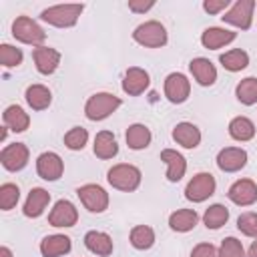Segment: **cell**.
I'll return each instance as SVG.
<instances>
[{"label": "cell", "instance_id": "1", "mask_svg": "<svg viewBox=\"0 0 257 257\" xmlns=\"http://www.w3.org/2000/svg\"><path fill=\"white\" fill-rule=\"evenodd\" d=\"M82 10H84L82 4H56V6L44 8L40 18L56 28H70L76 24Z\"/></svg>", "mask_w": 257, "mask_h": 257}, {"label": "cell", "instance_id": "2", "mask_svg": "<svg viewBox=\"0 0 257 257\" xmlns=\"http://www.w3.org/2000/svg\"><path fill=\"white\" fill-rule=\"evenodd\" d=\"M106 179H108V183L114 189L124 191V193H131V191L139 189V185H141V171L135 165L118 163V165H114V167L108 169Z\"/></svg>", "mask_w": 257, "mask_h": 257}, {"label": "cell", "instance_id": "3", "mask_svg": "<svg viewBox=\"0 0 257 257\" xmlns=\"http://www.w3.org/2000/svg\"><path fill=\"white\" fill-rule=\"evenodd\" d=\"M120 106V98L110 92H96L84 104V114L88 120H102L110 116Z\"/></svg>", "mask_w": 257, "mask_h": 257}, {"label": "cell", "instance_id": "4", "mask_svg": "<svg viewBox=\"0 0 257 257\" xmlns=\"http://www.w3.org/2000/svg\"><path fill=\"white\" fill-rule=\"evenodd\" d=\"M133 38L141 44V46H147V48H161L167 44V30L165 26L159 22V20H149V22H143L135 28L133 32Z\"/></svg>", "mask_w": 257, "mask_h": 257}, {"label": "cell", "instance_id": "5", "mask_svg": "<svg viewBox=\"0 0 257 257\" xmlns=\"http://www.w3.org/2000/svg\"><path fill=\"white\" fill-rule=\"evenodd\" d=\"M12 36L24 44H32V46H42V42L46 40V32L28 16H18L12 22Z\"/></svg>", "mask_w": 257, "mask_h": 257}, {"label": "cell", "instance_id": "6", "mask_svg": "<svg viewBox=\"0 0 257 257\" xmlns=\"http://www.w3.org/2000/svg\"><path fill=\"white\" fill-rule=\"evenodd\" d=\"M217 189L215 177L211 173H197L185 187V197L193 203H203L205 199H209Z\"/></svg>", "mask_w": 257, "mask_h": 257}, {"label": "cell", "instance_id": "7", "mask_svg": "<svg viewBox=\"0 0 257 257\" xmlns=\"http://www.w3.org/2000/svg\"><path fill=\"white\" fill-rule=\"evenodd\" d=\"M76 195H78L80 203H82L90 213H102V211H106V207H108V193H106L100 185H94V183L82 185V187L76 189Z\"/></svg>", "mask_w": 257, "mask_h": 257}, {"label": "cell", "instance_id": "8", "mask_svg": "<svg viewBox=\"0 0 257 257\" xmlns=\"http://www.w3.org/2000/svg\"><path fill=\"white\" fill-rule=\"evenodd\" d=\"M253 10H255V2L253 0H237L227 12L223 18V22L227 24H233L241 30H247L253 22Z\"/></svg>", "mask_w": 257, "mask_h": 257}, {"label": "cell", "instance_id": "9", "mask_svg": "<svg viewBox=\"0 0 257 257\" xmlns=\"http://www.w3.org/2000/svg\"><path fill=\"white\" fill-rule=\"evenodd\" d=\"M191 92V82L185 74L181 72H171L165 78V96L169 98V102L173 104H181L189 98Z\"/></svg>", "mask_w": 257, "mask_h": 257}, {"label": "cell", "instance_id": "10", "mask_svg": "<svg viewBox=\"0 0 257 257\" xmlns=\"http://www.w3.org/2000/svg\"><path fill=\"white\" fill-rule=\"evenodd\" d=\"M28 157H30V153H28V147L24 143H12V145H8V147L2 149L0 163H2V167L6 171L16 173V171H20V169L26 167Z\"/></svg>", "mask_w": 257, "mask_h": 257}, {"label": "cell", "instance_id": "11", "mask_svg": "<svg viewBox=\"0 0 257 257\" xmlns=\"http://www.w3.org/2000/svg\"><path fill=\"white\" fill-rule=\"evenodd\" d=\"M247 165V153L241 147H225L217 155V167L223 173H237Z\"/></svg>", "mask_w": 257, "mask_h": 257}, {"label": "cell", "instance_id": "12", "mask_svg": "<svg viewBox=\"0 0 257 257\" xmlns=\"http://www.w3.org/2000/svg\"><path fill=\"white\" fill-rule=\"evenodd\" d=\"M76 221H78V211L66 199L56 201L52 211L48 213V223L52 227H72V225H76Z\"/></svg>", "mask_w": 257, "mask_h": 257}, {"label": "cell", "instance_id": "13", "mask_svg": "<svg viewBox=\"0 0 257 257\" xmlns=\"http://www.w3.org/2000/svg\"><path fill=\"white\" fill-rule=\"evenodd\" d=\"M227 197L239 207H249L257 201V185L251 179H239L229 187Z\"/></svg>", "mask_w": 257, "mask_h": 257}, {"label": "cell", "instance_id": "14", "mask_svg": "<svg viewBox=\"0 0 257 257\" xmlns=\"http://www.w3.org/2000/svg\"><path fill=\"white\" fill-rule=\"evenodd\" d=\"M62 171H64V163L62 159L48 151V153H42L38 159H36V173L44 179V181H56L62 177Z\"/></svg>", "mask_w": 257, "mask_h": 257}, {"label": "cell", "instance_id": "15", "mask_svg": "<svg viewBox=\"0 0 257 257\" xmlns=\"http://www.w3.org/2000/svg\"><path fill=\"white\" fill-rule=\"evenodd\" d=\"M151 84V78H149V72L145 68H139V66H131L126 72H124V78H122V90L128 94V96H139L143 94Z\"/></svg>", "mask_w": 257, "mask_h": 257}, {"label": "cell", "instance_id": "16", "mask_svg": "<svg viewBox=\"0 0 257 257\" xmlns=\"http://www.w3.org/2000/svg\"><path fill=\"white\" fill-rule=\"evenodd\" d=\"M32 58L36 64V70L40 74H52L60 64V52L50 46H38L32 50Z\"/></svg>", "mask_w": 257, "mask_h": 257}, {"label": "cell", "instance_id": "17", "mask_svg": "<svg viewBox=\"0 0 257 257\" xmlns=\"http://www.w3.org/2000/svg\"><path fill=\"white\" fill-rule=\"evenodd\" d=\"M189 70H191V74L195 76V80L201 86H211L217 80V68L209 58H203V56L193 58L189 62Z\"/></svg>", "mask_w": 257, "mask_h": 257}, {"label": "cell", "instance_id": "18", "mask_svg": "<svg viewBox=\"0 0 257 257\" xmlns=\"http://www.w3.org/2000/svg\"><path fill=\"white\" fill-rule=\"evenodd\" d=\"M48 203H50V193L46 189H42V187H34L28 193V197H26V203H24L22 213L26 217H30V219H36V217H40L44 213V209L48 207Z\"/></svg>", "mask_w": 257, "mask_h": 257}, {"label": "cell", "instance_id": "19", "mask_svg": "<svg viewBox=\"0 0 257 257\" xmlns=\"http://www.w3.org/2000/svg\"><path fill=\"white\" fill-rule=\"evenodd\" d=\"M161 161L167 163V179L171 183H179L185 177L187 161L181 153H177L173 149H165V151H161Z\"/></svg>", "mask_w": 257, "mask_h": 257}, {"label": "cell", "instance_id": "20", "mask_svg": "<svg viewBox=\"0 0 257 257\" xmlns=\"http://www.w3.org/2000/svg\"><path fill=\"white\" fill-rule=\"evenodd\" d=\"M235 36H237V34H235L233 30L219 28V26H211V28H207V30L201 34V44H203L205 48H209V50H217V48H221V46L233 42Z\"/></svg>", "mask_w": 257, "mask_h": 257}, {"label": "cell", "instance_id": "21", "mask_svg": "<svg viewBox=\"0 0 257 257\" xmlns=\"http://www.w3.org/2000/svg\"><path fill=\"white\" fill-rule=\"evenodd\" d=\"M70 247H72V243H70V237H66V235H46L40 241V253L44 257L66 255L70 251Z\"/></svg>", "mask_w": 257, "mask_h": 257}, {"label": "cell", "instance_id": "22", "mask_svg": "<svg viewBox=\"0 0 257 257\" xmlns=\"http://www.w3.org/2000/svg\"><path fill=\"white\" fill-rule=\"evenodd\" d=\"M173 139L185 149H195L201 143V131L193 122H179L173 128Z\"/></svg>", "mask_w": 257, "mask_h": 257}, {"label": "cell", "instance_id": "23", "mask_svg": "<svg viewBox=\"0 0 257 257\" xmlns=\"http://www.w3.org/2000/svg\"><path fill=\"white\" fill-rule=\"evenodd\" d=\"M92 151H94V155H96L98 159H112V157H116L118 145H116L114 135H112L110 131H100V133H96Z\"/></svg>", "mask_w": 257, "mask_h": 257}, {"label": "cell", "instance_id": "24", "mask_svg": "<svg viewBox=\"0 0 257 257\" xmlns=\"http://www.w3.org/2000/svg\"><path fill=\"white\" fill-rule=\"evenodd\" d=\"M84 245L90 253L100 257H106L112 253V239L102 231H88L84 235Z\"/></svg>", "mask_w": 257, "mask_h": 257}, {"label": "cell", "instance_id": "25", "mask_svg": "<svg viewBox=\"0 0 257 257\" xmlns=\"http://www.w3.org/2000/svg\"><path fill=\"white\" fill-rule=\"evenodd\" d=\"M2 118H4L6 128H10V131H14V133H24V131L28 128V124H30V116H28V114L24 112V108L18 106V104H10V106L4 110Z\"/></svg>", "mask_w": 257, "mask_h": 257}, {"label": "cell", "instance_id": "26", "mask_svg": "<svg viewBox=\"0 0 257 257\" xmlns=\"http://www.w3.org/2000/svg\"><path fill=\"white\" fill-rule=\"evenodd\" d=\"M197 221H199V215H197L195 209H177L169 217V227L173 231L187 233V231H191L197 225Z\"/></svg>", "mask_w": 257, "mask_h": 257}, {"label": "cell", "instance_id": "27", "mask_svg": "<svg viewBox=\"0 0 257 257\" xmlns=\"http://www.w3.org/2000/svg\"><path fill=\"white\" fill-rule=\"evenodd\" d=\"M26 102L32 110H44L52 102V94L44 84H30L26 88Z\"/></svg>", "mask_w": 257, "mask_h": 257}, {"label": "cell", "instance_id": "28", "mask_svg": "<svg viewBox=\"0 0 257 257\" xmlns=\"http://www.w3.org/2000/svg\"><path fill=\"white\" fill-rule=\"evenodd\" d=\"M124 139H126L128 149L141 151V149H147L149 147V143H151V131H149V126H145L141 122H135V124L128 126Z\"/></svg>", "mask_w": 257, "mask_h": 257}, {"label": "cell", "instance_id": "29", "mask_svg": "<svg viewBox=\"0 0 257 257\" xmlns=\"http://www.w3.org/2000/svg\"><path fill=\"white\" fill-rule=\"evenodd\" d=\"M229 135L235 139V141H251L255 137V124L251 118L247 116H235L231 122H229Z\"/></svg>", "mask_w": 257, "mask_h": 257}, {"label": "cell", "instance_id": "30", "mask_svg": "<svg viewBox=\"0 0 257 257\" xmlns=\"http://www.w3.org/2000/svg\"><path fill=\"white\" fill-rule=\"evenodd\" d=\"M219 62L223 64V68H227L229 72H239L249 64V54L241 48H233L225 54L219 56Z\"/></svg>", "mask_w": 257, "mask_h": 257}, {"label": "cell", "instance_id": "31", "mask_svg": "<svg viewBox=\"0 0 257 257\" xmlns=\"http://www.w3.org/2000/svg\"><path fill=\"white\" fill-rule=\"evenodd\" d=\"M227 219H229V209L221 203L211 205L203 215V223L207 229H221L227 223Z\"/></svg>", "mask_w": 257, "mask_h": 257}, {"label": "cell", "instance_id": "32", "mask_svg": "<svg viewBox=\"0 0 257 257\" xmlns=\"http://www.w3.org/2000/svg\"><path fill=\"white\" fill-rule=\"evenodd\" d=\"M155 243V231L149 225H137L131 231V245L139 251H145L149 247H153Z\"/></svg>", "mask_w": 257, "mask_h": 257}, {"label": "cell", "instance_id": "33", "mask_svg": "<svg viewBox=\"0 0 257 257\" xmlns=\"http://www.w3.org/2000/svg\"><path fill=\"white\" fill-rule=\"evenodd\" d=\"M235 94H237L239 102H243V104H247V106L255 104V102H257V78H255V76L243 78V80L237 84Z\"/></svg>", "mask_w": 257, "mask_h": 257}, {"label": "cell", "instance_id": "34", "mask_svg": "<svg viewBox=\"0 0 257 257\" xmlns=\"http://www.w3.org/2000/svg\"><path fill=\"white\" fill-rule=\"evenodd\" d=\"M18 199H20V189H18V185H14V183H4V185L0 187V209H2V211H10L12 207H16Z\"/></svg>", "mask_w": 257, "mask_h": 257}, {"label": "cell", "instance_id": "35", "mask_svg": "<svg viewBox=\"0 0 257 257\" xmlns=\"http://www.w3.org/2000/svg\"><path fill=\"white\" fill-rule=\"evenodd\" d=\"M86 141H88V133H86V128H82V126H72V128L64 135V145H66V149H70V151H82L84 145H86Z\"/></svg>", "mask_w": 257, "mask_h": 257}, {"label": "cell", "instance_id": "36", "mask_svg": "<svg viewBox=\"0 0 257 257\" xmlns=\"http://www.w3.org/2000/svg\"><path fill=\"white\" fill-rule=\"evenodd\" d=\"M0 62L6 68H14L22 62V50L12 46V44H2L0 46Z\"/></svg>", "mask_w": 257, "mask_h": 257}, {"label": "cell", "instance_id": "37", "mask_svg": "<svg viewBox=\"0 0 257 257\" xmlns=\"http://www.w3.org/2000/svg\"><path fill=\"white\" fill-rule=\"evenodd\" d=\"M237 229L247 235V237H255L257 239V213H241L237 219Z\"/></svg>", "mask_w": 257, "mask_h": 257}, {"label": "cell", "instance_id": "38", "mask_svg": "<svg viewBox=\"0 0 257 257\" xmlns=\"http://www.w3.org/2000/svg\"><path fill=\"white\" fill-rule=\"evenodd\" d=\"M219 257H245L241 241L235 237H225L219 247Z\"/></svg>", "mask_w": 257, "mask_h": 257}, {"label": "cell", "instance_id": "39", "mask_svg": "<svg viewBox=\"0 0 257 257\" xmlns=\"http://www.w3.org/2000/svg\"><path fill=\"white\" fill-rule=\"evenodd\" d=\"M191 257H219V251L211 243H199L193 247Z\"/></svg>", "mask_w": 257, "mask_h": 257}, {"label": "cell", "instance_id": "40", "mask_svg": "<svg viewBox=\"0 0 257 257\" xmlns=\"http://www.w3.org/2000/svg\"><path fill=\"white\" fill-rule=\"evenodd\" d=\"M227 6H229V0H205L203 2V10L209 14H219Z\"/></svg>", "mask_w": 257, "mask_h": 257}, {"label": "cell", "instance_id": "41", "mask_svg": "<svg viewBox=\"0 0 257 257\" xmlns=\"http://www.w3.org/2000/svg\"><path fill=\"white\" fill-rule=\"evenodd\" d=\"M153 6H155L153 0H149V2H145V0H128V8H131L133 12H147V10H151Z\"/></svg>", "mask_w": 257, "mask_h": 257}, {"label": "cell", "instance_id": "42", "mask_svg": "<svg viewBox=\"0 0 257 257\" xmlns=\"http://www.w3.org/2000/svg\"><path fill=\"white\" fill-rule=\"evenodd\" d=\"M247 257H257V241H253V243H251V247H249V253H247Z\"/></svg>", "mask_w": 257, "mask_h": 257}, {"label": "cell", "instance_id": "43", "mask_svg": "<svg viewBox=\"0 0 257 257\" xmlns=\"http://www.w3.org/2000/svg\"><path fill=\"white\" fill-rule=\"evenodd\" d=\"M0 257H12V251H10L8 247H2V249H0Z\"/></svg>", "mask_w": 257, "mask_h": 257}]
</instances>
